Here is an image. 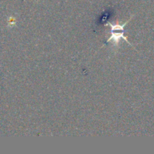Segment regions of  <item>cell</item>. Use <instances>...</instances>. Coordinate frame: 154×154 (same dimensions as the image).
I'll use <instances>...</instances> for the list:
<instances>
[{
  "mask_svg": "<svg viewBox=\"0 0 154 154\" xmlns=\"http://www.w3.org/2000/svg\"><path fill=\"white\" fill-rule=\"evenodd\" d=\"M132 17L129 18V20L126 21L125 23L122 24V25H119V24H116V25H113V24L110 23H106V26H109L111 29V37L108 38V40L107 41V43H108L111 41H114V42L115 44H117L120 41V38H123V40L126 41L129 45H130L131 46H132V44L128 41L127 38L125 36V26H126V24H128V23L131 20ZM133 47V46H132Z\"/></svg>",
  "mask_w": 154,
  "mask_h": 154,
  "instance_id": "cell-1",
  "label": "cell"
}]
</instances>
